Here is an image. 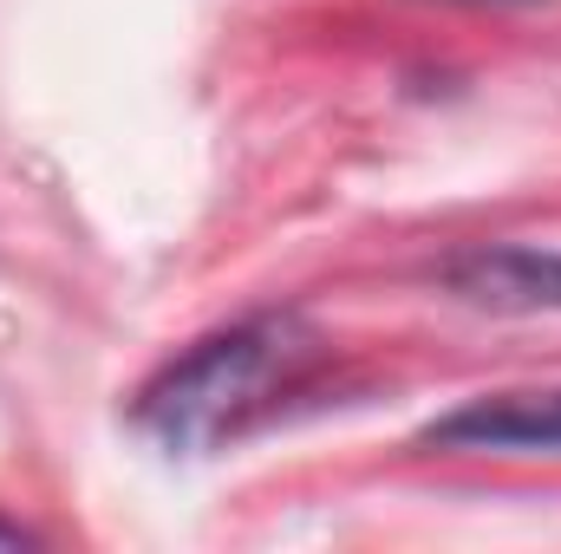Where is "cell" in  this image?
Wrapping results in <instances>:
<instances>
[{"label": "cell", "instance_id": "cell-1", "mask_svg": "<svg viewBox=\"0 0 561 554\" xmlns=\"http://www.w3.org/2000/svg\"><path fill=\"white\" fill-rule=\"evenodd\" d=\"M320 353L327 346L300 313H249L163 359L131 399V424L176 457L222 450L300 399Z\"/></svg>", "mask_w": 561, "mask_h": 554}, {"label": "cell", "instance_id": "cell-2", "mask_svg": "<svg viewBox=\"0 0 561 554\" xmlns=\"http://www.w3.org/2000/svg\"><path fill=\"white\" fill-rule=\"evenodd\" d=\"M419 450H437V457H561V385L463 399L457 412L424 424Z\"/></svg>", "mask_w": 561, "mask_h": 554}, {"label": "cell", "instance_id": "cell-3", "mask_svg": "<svg viewBox=\"0 0 561 554\" xmlns=\"http://www.w3.org/2000/svg\"><path fill=\"white\" fill-rule=\"evenodd\" d=\"M437 287L477 313H561V249L470 242L437 262Z\"/></svg>", "mask_w": 561, "mask_h": 554}, {"label": "cell", "instance_id": "cell-4", "mask_svg": "<svg viewBox=\"0 0 561 554\" xmlns=\"http://www.w3.org/2000/svg\"><path fill=\"white\" fill-rule=\"evenodd\" d=\"M7 549H39V535L26 529V522H13V516H0V554Z\"/></svg>", "mask_w": 561, "mask_h": 554}, {"label": "cell", "instance_id": "cell-5", "mask_svg": "<svg viewBox=\"0 0 561 554\" xmlns=\"http://www.w3.org/2000/svg\"><path fill=\"white\" fill-rule=\"evenodd\" d=\"M437 7H542V0H437Z\"/></svg>", "mask_w": 561, "mask_h": 554}]
</instances>
